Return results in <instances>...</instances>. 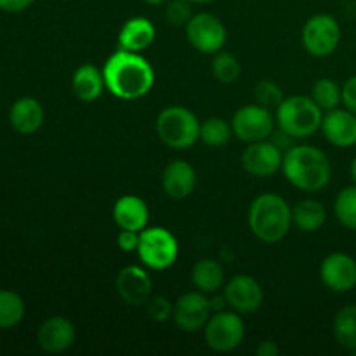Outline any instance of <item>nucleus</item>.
<instances>
[{"label":"nucleus","instance_id":"f257e3e1","mask_svg":"<svg viewBox=\"0 0 356 356\" xmlns=\"http://www.w3.org/2000/svg\"><path fill=\"white\" fill-rule=\"evenodd\" d=\"M104 83L110 94L124 101L145 97L155 86L153 66L139 52L118 49L104 63Z\"/></svg>","mask_w":356,"mask_h":356},{"label":"nucleus","instance_id":"f03ea898","mask_svg":"<svg viewBox=\"0 0 356 356\" xmlns=\"http://www.w3.org/2000/svg\"><path fill=\"white\" fill-rule=\"evenodd\" d=\"M285 179L299 191L316 193L329 184L332 165L325 153L312 145H298L287 149L282 163Z\"/></svg>","mask_w":356,"mask_h":356},{"label":"nucleus","instance_id":"7ed1b4c3","mask_svg":"<svg viewBox=\"0 0 356 356\" xmlns=\"http://www.w3.org/2000/svg\"><path fill=\"white\" fill-rule=\"evenodd\" d=\"M247 222L257 240L264 243H278L292 228V209L284 197L277 193H263L249 207Z\"/></svg>","mask_w":356,"mask_h":356},{"label":"nucleus","instance_id":"20e7f679","mask_svg":"<svg viewBox=\"0 0 356 356\" xmlns=\"http://www.w3.org/2000/svg\"><path fill=\"white\" fill-rule=\"evenodd\" d=\"M277 124L280 131L294 139L312 138L320 131L323 111L312 96H291L277 108Z\"/></svg>","mask_w":356,"mask_h":356},{"label":"nucleus","instance_id":"39448f33","mask_svg":"<svg viewBox=\"0 0 356 356\" xmlns=\"http://www.w3.org/2000/svg\"><path fill=\"white\" fill-rule=\"evenodd\" d=\"M200 124L197 115L186 106L163 108L155 122L160 141L172 149H188L200 141Z\"/></svg>","mask_w":356,"mask_h":356},{"label":"nucleus","instance_id":"423d86ee","mask_svg":"<svg viewBox=\"0 0 356 356\" xmlns=\"http://www.w3.org/2000/svg\"><path fill=\"white\" fill-rule=\"evenodd\" d=\"M138 256L149 270H169L179 256V243L174 233L167 228L148 226L139 233Z\"/></svg>","mask_w":356,"mask_h":356},{"label":"nucleus","instance_id":"0eeeda50","mask_svg":"<svg viewBox=\"0 0 356 356\" xmlns=\"http://www.w3.org/2000/svg\"><path fill=\"white\" fill-rule=\"evenodd\" d=\"M204 337L212 351L229 353L245 339V323L236 312H216L204 327Z\"/></svg>","mask_w":356,"mask_h":356},{"label":"nucleus","instance_id":"6e6552de","mask_svg":"<svg viewBox=\"0 0 356 356\" xmlns=\"http://www.w3.org/2000/svg\"><path fill=\"white\" fill-rule=\"evenodd\" d=\"M275 125L277 118L271 110L257 103L238 108L232 118L233 134L247 145L270 139L275 134Z\"/></svg>","mask_w":356,"mask_h":356},{"label":"nucleus","instance_id":"1a4fd4ad","mask_svg":"<svg viewBox=\"0 0 356 356\" xmlns=\"http://www.w3.org/2000/svg\"><path fill=\"white\" fill-rule=\"evenodd\" d=\"M302 45L315 58L334 54L341 42V26L330 14H315L302 26Z\"/></svg>","mask_w":356,"mask_h":356},{"label":"nucleus","instance_id":"9d476101","mask_svg":"<svg viewBox=\"0 0 356 356\" xmlns=\"http://www.w3.org/2000/svg\"><path fill=\"white\" fill-rule=\"evenodd\" d=\"M184 30L188 42L202 54H216L222 51L228 38V31L222 21L209 13L193 14Z\"/></svg>","mask_w":356,"mask_h":356},{"label":"nucleus","instance_id":"9b49d317","mask_svg":"<svg viewBox=\"0 0 356 356\" xmlns=\"http://www.w3.org/2000/svg\"><path fill=\"white\" fill-rule=\"evenodd\" d=\"M212 312L214 309L207 299V294L200 291H191L177 298V301L174 302L172 320L183 332H198L207 325Z\"/></svg>","mask_w":356,"mask_h":356},{"label":"nucleus","instance_id":"f8f14e48","mask_svg":"<svg viewBox=\"0 0 356 356\" xmlns=\"http://www.w3.org/2000/svg\"><path fill=\"white\" fill-rule=\"evenodd\" d=\"M285 153L271 139L250 143L242 153V167L249 176L266 179L282 170Z\"/></svg>","mask_w":356,"mask_h":356},{"label":"nucleus","instance_id":"ddd939ff","mask_svg":"<svg viewBox=\"0 0 356 356\" xmlns=\"http://www.w3.org/2000/svg\"><path fill=\"white\" fill-rule=\"evenodd\" d=\"M225 301L240 315L256 313L264 302V291L259 282L249 275H236L226 284Z\"/></svg>","mask_w":356,"mask_h":356},{"label":"nucleus","instance_id":"4468645a","mask_svg":"<svg viewBox=\"0 0 356 356\" xmlns=\"http://www.w3.org/2000/svg\"><path fill=\"white\" fill-rule=\"evenodd\" d=\"M320 278L329 291L351 292L356 287V261L350 254H329L320 264Z\"/></svg>","mask_w":356,"mask_h":356},{"label":"nucleus","instance_id":"2eb2a0df","mask_svg":"<svg viewBox=\"0 0 356 356\" xmlns=\"http://www.w3.org/2000/svg\"><path fill=\"white\" fill-rule=\"evenodd\" d=\"M115 287L122 302L129 306H143L152 298L153 282L145 268L131 264L118 271Z\"/></svg>","mask_w":356,"mask_h":356},{"label":"nucleus","instance_id":"dca6fc26","mask_svg":"<svg viewBox=\"0 0 356 356\" xmlns=\"http://www.w3.org/2000/svg\"><path fill=\"white\" fill-rule=\"evenodd\" d=\"M75 325L65 316H51L45 320L37 332V343L45 353L58 355L70 350L75 343Z\"/></svg>","mask_w":356,"mask_h":356},{"label":"nucleus","instance_id":"f3484780","mask_svg":"<svg viewBox=\"0 0 356 356\" xmlns=\"http://www.w3.org/2000/svg\"><path fill=\"white\" fill-rule=\"evenodd\" d=\"M320 131L327 141L337 148H351L356 145V115L348 108H336L323 113Z\"/></svg>","mask_w":356,"mask_h":356},{"label":"nucleus","instance_id":"a211bd4d","mask_svg":"<svg viewBox=\"0 0 356 356\" xmlns=\"http://www.w3.org/2000/svg\"><path fill=\"white\" fill-rule=\"evenodd\" d=\"M197 170L186 160H172L162 172V190L172 200H183L195 191Z\"/></svg>","mask_w":356,"mask_h":356},{"label":"nucleus","instance_id":"6ab92c4d","mask_svg":"<svg viewBox=\"0 0 356 356\" xmlns=\"http://www.w3.org/2000/svg\"><path fill=\"white\" fill-rule=\"evenodd\" d=\"M113 221L120 229H131V232H139L148 228L149 211L148 205L143 198L136 195H124L118 198L113 205Z\"/></svg>","mask_w":356,"mask_h":356},{"label":"nucleus","instance_id":"aec40b11","mask_svg":"<svg viewBox=\"0 0 356 356\" xmlns=\"http://www.w3.org/2000/svg\"><path fill=\"white\" fill-rule=\"evenodd\" d=\"M155 24L148 17L136 16L125 21L124 26L120 28V33H118V47L124 49V51L139 52L141 54L143 51H146L155 42Z\"/></svg>","mask_w":356,"mask_h":356},{"label":"nucleus","instance_id":"412c9836","mask_svg":"<svg viewBox=\"0 0 356 356\" xmlns=\"http://www.w3.org/2000/svg\"><path fill=\"white\" fill-rule=\"evenodd\" d=\"M9 120L17 134H35L44 124V108L35 97H21L10 108Z\"/></svg>","mask_w":356,"mask_h":356},{"label":"nucleus","instance_id":"4be33fe9","mask_svg":"<svg viewBox=\"0 0 356 356\" xmlns=\"http://www.w3.org/2000/svg\"><path fill=\"white\" fill-rule=\"evenodd\" d=\"M104 89H106V83H104L103 70L96 68L90 63L79 66L73 73L72 90L76 99L83 101V103H92V101L99 99Z\"/></svg>","mask_w":356,"mask_h":356},{"label":"nucleus","instance_id":"5701e85b","mask_svg":"<svg viewBox=\"0 0 356 356\" xmlns=\"http://www.w3.org/2000/svg\"><path fill=\"white\" fill-rule=\"evenodd\" d=\"M195 289L204 294H214L225 284V268L216 259H200L191 270Z\"/></svg>","mask_w":356,"mask_h":356},{"label":"nucleus","instance_id":"b1692460","mask_svg":"<svg viewBox=\"0 0 356 356\" xmlns=\"http://www.w3.org/2000/svg\"><path fill=\"white\" fill-rule=\"evenodd\" d=\"M327 211L318 200H301L292 209V222L302 233H315L325 225Z\"/></svg>","mask_w":356,"mask_h":356},{"label":"nucleus","instance_id":"393cba45","mask_svg":"<svg viewBox=\"0 0 356 356\" xmlns=\"http://www.w3.org/2000/svg\"><path fill=\"white\" fill-rule=\"evenodd\" d=\"M332 332L337 343L350 351H356V305H348L336 313Z\"/></svg>","mask_w":356,"mask_h":356},{"label":"nucleus","instance_id":"a878e982","mask_svg":"<svg viewBox=\"0 0 356 356\" xmlns=\"http://www.w3.org/2000/svg\"><path fill=\"white\" fill-rule=\"evenodd\" d=\"M232 122L225 118L211 117L200 124V141L211 148H222L228 145L233 138Z\"/></svg>","mask_w":356,"mask_h":356},{"label":"nucleus","instance_id":"bb28decb","mask_svg":"<svg viewBox=\"0 0 356 356\" xmlns=\"http://www.w3.org/2000/svg\"><path fill=\"white\" fill-rule=\"evenodd\" d=\"M24 301L13 291H0V329L9 330L24 318Z\"/></svg>","mask_w":356,"mask_h":356},{"label":"nucleus","instance_id":"cd10ccee","mask_svg":"<svg viewBox=\"0 0 356 356\" xmlns=\"http://www.w3.org/2000/svg\"><path fill=\"white\" fill-rule=\"evenodd\" d=\"M312 99L322 108L323 113L332 111L343 104V87L330 79H318L312 87Z\"/></svg>","mask_w":356,"mask_h":356},{"label":"nucleus","instance_id":"c85d7f7f","mask_svg":"<svg viewBox=\"0 0 356 356\" xmlns=\"http://www.w3.org/2000/svg\"><path fill=\"white\" fill-rule=\"evenodd\" d=\"M334 214L344 228L356 232V184L343 188L337 193L334 202Z\"/></svg>","mask_w":356,"mask_h":356},{"label":"nucleus","instance_id":"c756f323","mask_svg":"<svg viewBox=\"0 0 356 356\" xmlns=\"http://www.w3.org/2000/svg\"><path fill=\"white\" fill-rule=\"evenodd\" d=\"M212 75L221 83H233L240 76V63L233 54L219 51L212 59Z\"/></svg>","mask_w":356,"mask_h":356},{"label":"nucleus","instance_id":"7c9ffc66","mask_svg":"<svg viewBox=\"0 0 356 356\" xmlns=\"http://www.w3.org/2000/svg\"><path fill=\"white\" fill-rule=\"evenodd\" d=\"M254 96H256L257 104L268 108V110H277L282 104V101L285 99L280 86H277L271 80H261V82H257L256 89H254Z\"/></svg>","mask_w":356,"mask_h":356},{"label":"nucleus","instance_id":"2f4dec72","mask_svg":"<svg viewBox=\"0 0 356 356\" xmlns=\"http://www.w3.org/2000/svg\"><path fill=\"white\" fill-rule=\"evenodd\" d=\"M165 17L172 26H186L188 21L193 17V14H191V2L190 0H170L165 7Z\"/></svg>","mask_w":356,"mask_h":356},{"label":"nucleus","instance_id":"473e14b6","mask_svg":"<svg viewBox=\"0 0 356 356\" xmlns=\"http://www.w3.org/2000/svg\"><path fill=\"white\" fill-rule=\"evenodd\" d=\"M148 305V313L149 318L155 320V322H167L169 318H172V309L174 305L163 296H155V298H149Z\"/></svg>","mask_w":356,"mask_h":356},{"label":"nucleus","instance_id":"72a5a7b5","mask_svg":"<svg viewBox=\"0 0 356 356\" xmlns=\"http://www.w3.org/2000/svg\"><path fill=\"white\" fill-rule=\"evenodd\" d=\"M118 249L124 252H138L139 245V232H131V229H120L117 235Z\"/></svg>","mask_w":356,"mask_h":356},{"label":"nucleus","instance_id":"f704fd0d","mask_svg":"<svg viewBox=\"0 0 356 356\" xmlns=\"http://www.w3.org/2000/svg\"><path fill=\"white\" fill-rule=\"evenodd\" d=\"M343 104L356 115V75L348 79L343 86Z\"/></svg>","mask_w":356,"mask_h":356},{"label":"nucleus","instance_id":"c9c22d12","mask_svg":"<svg viewBox=\"0 0 356 356\" xmlns=\"http://www.w3.org/2000/svg\"><path fill=\"white\" fill-rule=\"evenodd\" d=\"M35 0H0V10L3 13H21V10L28 9Z\"/></svg>","mask_w":356,"mask_h":356},{"label":"nucleus","instance_id":"e433bc0d","mask_svg":"<svg viewBox=\"0 0 356 356\" xmlns=\"http://www.w3.org/2000/svg\"><path fill=\"white\" fill-rule=\"evenodd\" d=\"M257 356H278L280 355V348H278L277 343L273 341H263L259 346L256 348Z\"/></svg>","mask_w":356,"mask_h":356},{"label":"nucleus","instance_id":"4c0bfd02","mask_svg":"<svg viewBox=\"0 0 356 356\" xmlns=\"http://www.w3.org/2000/svg\"><path fill=\"white\" fill-rule=\"evenodd\" d=\"M350 174H351V179H353V181H355V184H356V156L353 159V162H351Z\"/></svg>","mask_w":356,"mask_h":356},{"label":"nucleus","instance_id":"58836bf2","mask_svg":"<svg viewBox=\"0 0 356 356\" xmlns=\"http://www.w3.org/2000/svg\"><path fill=\"white\" fill-rule=\"evenodd\" d=\"M145 3H148V6H162V3H165L167 0H143Z\"/></svg>","mask_w":356,"mask_h":356},{"label":"nucleus","instance_id":"ea45409f","mask_svg":"<svg viewBox=\"0 0 356 356\" xmlns=\"http://www.w3.org/2000/svg\"><path fill=\"white\" fill-rule=\"evenodd\" d=\"M191 3H202V6H204V3H212V2H216V0H190Z\"/></svg>","mask_w":356,"mask_h":356}]
</instances>
